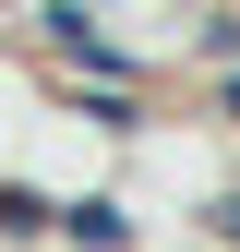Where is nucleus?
Masks as SVG:
<instances>
[{
	"instance_id": "nucleus-1",
	"label": "nucleus",
	"mask_w": 240,
	"mask_h": 252,
	"mask_svg": "<svg viewBox=\"0 0 240 252\" xmlns=\"http://www.w3.org/2000/svg\"><path fill=\"white\" fill-rule=\"evenodd\" d=\"M60 228H72L84 252H132V216H120L108 192H84V204H60Z\"/></svg>"
},
{
	"instance_id": "nucleus-2",
	"label": "nucleus",
	"mask_w": 240,
	"mask_h": 252,
	"mask_svg": "<svg viewBox=\"0 0 240 252\" xmlns=\"http://www.w3.org/2000/svg\"><path fill=\"white\" fill-rule=\"evenodd\" d=\"M0 228H12V240H48V228H60V204L36 192V180H0Z\"/></svg>"
}]
</instances>
